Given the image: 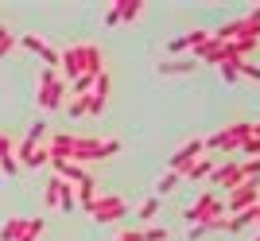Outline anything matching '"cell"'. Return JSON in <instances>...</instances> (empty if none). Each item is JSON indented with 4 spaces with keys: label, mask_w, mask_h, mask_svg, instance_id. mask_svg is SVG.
I'll return each instance as SVG.
<instances>
[{
    "label": "cell",
    "mask_w": 260,
    "mask_h": 241,
    "mask_svg": "<svg viewBox=\"0 0 260 241\" xmlns=\"http://www.w3.org/2000/svg\"><path fill=\"white\" fill-rule=\"evenodd\" d=\"M47 152L51 160H70V164H98V160H113L120 152V140H98V136H78V132H51L47 136Z\"/></svg>",
    "instance_id": "6da1fadb"
},
{
    "label": "cell",
    "mask_w": 260,
    "mask_h": 241,
    "mask_svg": "<svg viewBox=\"0 0 260 241\" xmlns=\"http://www.w3.org/2000/svg\"><path fill=\"white\" fill-rule=\"evenodd\" d=\"M58 74L66 78V86L78 82V78L86 74H105V55H101L98 43H74L58 51Z\"/></svg>",
    "instance_id": "7a4b0ae2"
},
{
    "label": "cell",
    "mask_w": 260,
    "mask_h": 241,
    "mask_svg": "<svg viewBox=\"0 0 260 241\" xmlns=\"http://www.w3.org/2000/svg\"><path fill=\"white\" fill-rule=\"evenodd\" d=\"M66 78L54 70V66H39V94H35V101H39V109H47V113H54V109H62L66 105Z\"/></svg>",
    "instance_id": "3957f363"
},
{
    "label": "cell",
    "mask_w": 260,
    "mask_h": 241,
    "mask_svg": "<svg viewBox=\"0 0 260 241\" xmlns=\"http://www.w3.org/2000/svg\"><path fill=\"white\" fill-rule=\"evenodd\" d=\"M252 136V120H237V125H225V129L221 132H214V136H210L206 140V152H237L241 144L249 140Z\"/></svg>",
    "instance_id": "277c9868"
},
{
    "label": "cell",
    "mask_w": 260,
    "mask_h": 241,
    "mask_svg": "<svg viewBox=\"0 0 260 241\" xmlns=\"http://www.w3.org/2000/svg\"><path fill=\"white\" fill-rule=\"evenodd\" d=\"M183 218L190 222V226H206V222L221 218V195H217V191H206V195H198L194 202L183 210Z\"/></svg>",
    "instance_id": "5b68a950"
},
{
    "label": "cell",
    "mask_w": 260,
    "mask_h": 241,
    "mask_svg": "<svg viewBox=\"0 0 260 241\" xmlns=\"http://www.w3.org/2000/svg\"><path fill=\"white\" fill-rule=\"evenodd\" d=\"M124 214H128V202L120 195H98V202L89 206V218L101 222V226H113V222H120Z\"/></svg>",
    "instance_id": "8992f818"
},
{
    "label": "cell",
    "mask_w": 260,
    "mask_h": 241,
    "mask_svg": "<svg viewBox=\"0 0 260 241\" xmlns=\"http://www.w3.org/2000/svg\"><path fill=\"white\" fill-rule=\"evenodd\" d=\"M256 198H260V179H245L237 191H229V195H225V210H229V214H241V210L256 206Z\"/></svg>",
    "instance_id": "52a82bcc"
},
{
    "label": "cell",
    "mask_w": 260,
    "mask_h": 241,
    "mask_svg": "<svg viewBox=\"0 0 260 241\" xmlns=\"http://www.w3.org/2000/svg\"><path fill=\"white\" fill-rule=\"evenodd\" d=\"M198 156H206V140H198V136H194V140H186L183 148H175V152L167 156V171H179V175H183Z\"/></svg>",
    "instance_id": "ba28073f"
},
{
    "label": "cell",
    "mask_w": 260,
    "mask_h": 241,
    "mask_svg": "<svg viewBox=\"0 0 260 241\" xmlns=\"http://www.w3.org/2000/svg\"><path fill=\"white\" fill-rule=\"evenodd\" d=\"M16 164L20 167H43V164H51V152H47V144H35L23 136L16 144Z\"/></svg>",
    "instance_id": "9c48e42d"
},
{
    "label": "cell",
    "mask_w": 260,
    "mask_h": 241,
    "mask_svg": "<svg viewBox=\"0 0 260 241\" xmlns=\"http://www.w3.org/2000/svg\"><path fill=\"white\" fill-rule=\"evenodd\" d=\"M210 183L225 187V195H229V191H237V187L245 183V175H241V160H225V164H217L214 171H210Z\"/></svg>",
    "instance_id": "30bf717a"
},
{
    "label": "cell",
    "mask_w": 260,
    "mask_h": 241,
    "mask_svg": "<svg viewBox=\"0 0 260 241\" xmlns=\"http://www.w3.org/2000/svg\"><path fill=\"white\" fill-rule=\"evenodd\" d=\"M20 43L27 47V51H31V55H39V58H43V66H54V70H58V51H54V47L47 43L43 35H35V32H27V35H23V39H20Z\"/></svg>",
    "instance_id": "8fae6325"
},
{
    "label": "cell",
    "mask_w": 260,
    "mask_h": 241,
    "mask_svg": "<svg viewBox=\"0 0 260 241\" xmlns=\"http://www.w3.org/2000/svg\"><path fill=\"white\" fill-rule=\"evenodd\" d=\"M109 89H113V82H109V74H98V82H93V89H89V109L86 117H101L109 105Z\"/></svg>",
    "instance_id": "7c38bea8"
},
{
    "label": "cell",
    "mask_w": 260,
    "mask_h": 241,
    "mask_svg": "<svg viewBox=\"0 0 260 241\" xmlns=\"http://www.w3.org/2000/svg\"><path fill=\"white\" fill-rule=\"evenodd\" d=\"M206 39H210V32L194 27V32H186V35H179V39H171V43H167V51H171V58H175V55H183V51H198Z\"/></svg>",
    "instance_id": "4fadbf2b"
},
{
    "label": "cell",
    "mask_w": 260,
    "mask_h": 241,
    "mask_svg": "<svg viewBox=\"0 0 260 241\" xmlns=\"http://www.w3.org/2000/svg\"><path fill=\"white\" fill-rule=\"evenodd\" d=\"M194 70H198L194 55H175V58H167V63H159L163 78H183V74H194Z\"/></svg>",
    "instance_id": "5bb4252c"
},
{
    "label": "cell",
    "mask_w": 260,
    "mask_h": 241,
    "mask_svg": "<svg viewBox=\"0 0 260 241\" xmlns=\"http://www.w3.org/2000/svg\"><path fill=\"white\" fill-rule=\"evenodd\" d=\"M74 191H78V206H82V210L89 214V206H93V202H98V195H101L98 179H93V175H86L82 183H74Z\"/></svg>",
    "instance_id": "9a60e30c"
},
{
    "label": "cell",
    "mask_w": 260,
    "mask_h": 241,
    "mask_svg": "<svg viewBox=\"0 0 260 241\" xmlns=\"http://www.w3.org/2000/svg\"><path fill=\"white\" fill-rule=\"evenodd\" d=\"M51 167H54V175L66 179V183H82V179L89 175L82 164H70V160H51Z\"/></svg>",
    "instance_id": "2e32d148"
},
{
    "label": "cell",
    "mask_w": 260,
    "mask_h": 241,
    "mask_svg": "<svg viewBox=\"0 0 260 241\" xmlns=\"http://www.w3.org/2000/svg\"><path fill=\"white\" fill-rule=\"evenodd\" d=\"M214 167H217V164H214V156H198L194 164L183 171V179H190V183H194V179H210V171H214Z\"/></svg>",
    "instance_id": "e0dca14e"
},
{
    "label": "cell",
    "mask_w": 260,
    "mask_h": 241,
    "mask_svg": "<svg viewBox=\"0 0 260 241\" xmlns=\"http://www.w3.org/2000/svg\"><path fill=\"white\" fill-rule=\"evenodd\" d=\"M155 214H159V198H144V202H140V210H136V218H132V222H136V230L152 226V218H155Z\"/></svg>",
    "instance_id": "ac0fdd59"
},
{
    "label": "cell",
    "mask_w": 260,
    "mask_h": 241,
    "mask_svg": "<svg viewBox=\"0 0 260 241\" xmlns=\"http://www.w3.org/2000/svg\"><path fill=\"white\" fill-rule=\"evenodd\" d=\"M117 12H120V23H136L144 16V0H117Z\"/></svg>",
    "instance_id": "d6986e66"
},
{
    "label": "cell",
    "mask_w": 260,
    "mask_h": 241,
    "mask_svg": "<svg viewBox=\"0 0 260 241\" xmlns=\"http://www.w3.org/2000/svg\"><path fill=\"white\" fill-rule=\"evenodd\" d=\"M58 210L62 214H70V210H78V191H74V183H58Z\"/></svg>",
    "instance_id": "ffe728a7"
},
{
    "label": "cell",
    "mask_w": 260,
    "mask_h": 241,
    "mask_svg": "<svg viewBox=\"0 0 260 241\" xmlns=\"http://www.w3.org/2000/svg\"><path fill=\"white\" fill-rule=\"evenodd\" d=\"M179 183H183V175H179V171H163V175L155 179V191H159V195H175V191H179Z\"/></svg>",
    "instance_id": "44dd1931"
},
{
    "label": "cell",
    "mask_w": 260,
    "mask_h": 241,
    "mask_svg": "<svg viewBox=\"0 0 260 241\" xmlns=\"http://www.w3.org/2000/svg\"><path fill=\"white\" fill-rule=\"evenodd\" d=\"M23 226H27V218H8L4 226H0V241H20Z\"/></svg>",
    "instance_id": "7402d4cb"
},
{
    "label": "cell",
    "mask_w": 260,
    "mask_h": 241,
    "mask_svg": "<svg viewBox=\"0 0 260 241\" xmlns=\"http://www.w3.org/2000/svg\"><path fill=\"white\" fill-rule=\"evenodd\" d=\"M43 230H47V222H43V218H27V226H23L20 241H39V237H43Z\"/></svg>",
    "instance_id": "603a6c76"
},
{
    "label": "cell",
    "mask_w": 260,
    "mask_h": 241,
    "mask_svg": "<svg viewBox=\"0 0 260 241\" xmlns=\"http://www.w3.org/2000/svg\"><path fill=\"white\" fill-rule=\"evenodd\" d=\"M58 183H62V179L51 175V179H47V187H43V202H47V210H58Z\"/></svg>",
    "instance_id": "cb8c5ba5"
},
{
    "label": "cell",
    "mask_w": 260,
    "mask_h": 241,
    "mask_svg": "<svg viewBox=\"0 0 260 241\" xmlns=\"http://www.w3.org/2000/svg\"><path fill=\"white\" fill-rule=\"evenodd\" d=\"M140 237L144 241H171V230H167V226H144Z\"/></svg>",
    "instance_id": "d4e9b609"
},
{
    "label": "cell",
    "mask_w": 260,
    "mask_h": 241,
    "mask_svg": "<svg viewBox=\"0 0 260 241\" xmlns=\"http://www.w3.org/2000/svg\"><path fill=\"white\" fill-rule=\"evenodd\" d=\"M70 117H86V109H89V98H66V105H62Z\"/></svg>",
    "instance_id": "484cf974"
},
{
    "label": "cell",
    "mask_w": 260,
    "mask_h": 241,
    "mask_svg": "<svg viewBox=\"0 0 260 241\" xmlns=\"http://www.w3.org/2000/svg\"><path fill=\"white\" fill-rule=\"evenodd\" d=\"M217 74H221V82H229V86H233V82H241L237 63H221V66H217Z\"/></svg>",
    "instance_id": "4316f807"
},
{
    "label": "cell",
    "mask_w": 260,
    "mask_h": 241,
    "mask_svg": "<svg viewBox=\"0 0 260 241\" xmlns=\"http://www.w3.org/2000/svg\"><path fill=\"white\" fill-rule=\"evenodd\" d=\"M237 74L249 78V82H260V66L256 63H237Z\"/></svg>",
    "instance_id": "83f0119b"
},
{
    "label": "cell",
    "mask_w": 260,
    "mask_h": 241,
    "mask_svg": "<svg viewBox=\"0 0 260 241\" xmlns=\"http://www.w3.org/2000/svg\"><path fill=\"white\" fill-rule=\"evenodd\" d=\"M12 156H16V140L0 132V164H4V160H12Z\"/></svg>",
    "instance_id": "f1b7e54d"
},
{
    "label": "cell",
    "mask_w": 260,
    "mask_h": 241,
    "mask_svg": "<svg viewBox=\"0 0 260 241\" xmlns=\"http://www.w3.org/2000/svg\"><path fill=\"white\" fill-rule=\"evenodd\" d=\"M12 47H16V32H8V27H0V58L8 55Z\"/></svg>",
    "instance_id": "f546056e"
},
{
    "label": "cell",
    "mask_w": 260,
    "mask_h": 241,
    "mask_svg": "<svg viewBox=\"0 0 260 241\" xmlns=\"http://www.w3.org/2000/svg\"><path fill=\"white\" fill-rule=\"evenodd\" d=\"M237 152H245V156H252V160H260V136H249V140L241 144Z\"/></svg>",
    "instance_id": "4dcf8cb0"
},
{
    "label": "cell",
    "mask_w": 260,
    "mask_h": 241,
    "mask_svg": "<svg viewBox=\"0 0 260 241\" xmlns=\"http://www.w3.org/2000/svg\"><path fill=\"white\" fill-rule=\"evenodd\" d=\"M241 175L245 179H260V160H245V164H241Z\"/></svg>",
    "instance_id": "1f68e13d"
},
{
    "label": "cell",
    "mask_w": 260,
    "mask_h": 241,
    "mask_svg": "<svg viewBox=\"0 0 260 241\" xmlns=\"http://www.w3.org/2000/svg\"><path fill=\"white\" fill-rule=\"evenodd\" d=\"M120 23V12H117V0H113V8L105 12V27H117Z\"/></svg>",
    "instance_id": "d6a6232c"
},
{
    "label": "cell",
    "mask_w": 260,
    "mask_h": 241,
    "mask_svg": "<svg viewBox=\"0 0 260 241\" xmlns=\"http://www.w3.org/2000/svg\"><path fill=\"white\" fill-rule=\"evenodd\" d=\"M206 233H210L206 226H190V241H198V237H206Z\"/></svg>",
    "instance_id": "836d02e7"
},
{
    "label": "cell",
    "mask_w": 260,
    "mask_h": 241,
    "mask_svg": "<svg viewBox=\"0 0 260 241\" xmlns=\"http://www.w3.org/2000/svg\"><path fill=\"white\" fill-rule=\"evenodd\" d=\"M252 226H260V198H256V206H252Z\"/></svg>",
    "instance_id": "e575fe53"
},
{
    "label": "cell",
    "mask_w": 260,
    "mask_h": 241,
    "mask_svg": "<svg viewBox=\"0 0 260 241\" xmlns=\"http://www.w3.org/2000/svg\"><path fill=\"white\" fill-rule=\"evenodd\" d=\"M252 136H260V120H256V125H252Z\"/></svg>",
    "instance_id": "d590c367"
},
{
    "label": "cell",
    "mask_w": 260,
    "mask_h": 241,
    "mask_svg": "<svg viewBox=\"0 0 260 241\" xmlns=\"http://www.w3.org/2000/svg\"><path fill=\"white\" fill-rule=\"evenodd\" d=\"M256 241H260V233H256Z\"/></svg>",
    "instance_id": "8d00e7d4"
}]
</instances>
